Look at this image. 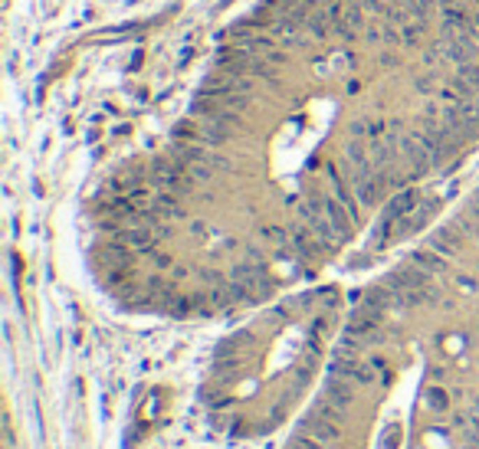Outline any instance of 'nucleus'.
Instances as JSON below:
<instances>
[{"instance_id": "obj_1", "label": "nucleus", "mask_w": 479, "mask_h": 449, "mask_svg": "<svg viewBox=\"0 0 479 449\" xmlns=\"http://www.w3.org/2000/svg\"><path fill=\"white\" fill-rule=\"evenodd\" d=\"M479 145V0H253L184 108L89 203L131 311L276 299Z\"/></svg>"}]
</instances>
